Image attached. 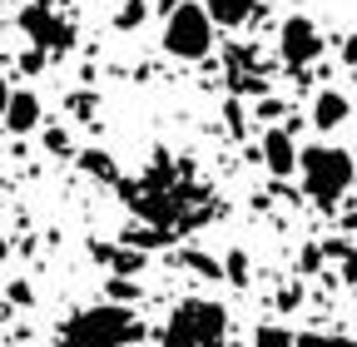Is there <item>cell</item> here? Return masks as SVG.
Masks as SVG:
<instances>
[{"label": "cell", "mask_w": 357, "mask_h": 347, "mask_svg": "<svg viewBox=\"0 0 357 347\" xmlns=\"http://www.w3.org/2000/svg\"><path fill=\"white\" fill-rule=\"evenodd\" d=\"M144 337L139 313H129L124 302H95L65 318L60 327V347H129Z\"/></svg>", "instance_id": "6da1fadb"}, {"label": "cell", "mask_w": 357, "mask_h": 347, "mask_svg": "<svg viewBox=\"0 0 357 347\" xmlns=\"http://www.w3.org/2000/svg\"><path fill=\"white\" fill-rule=\"evenodd\" d=\"M159 347H229V313L213 298H184L164 323Z\"/></svg>", "instance_id": "7a4b0ae2"}, {"label": "cell", "mask_w": 357, "mask_h": 347, "mask_svg": "<svg viewBox=\"0 0 357 347\" xmlns=\"http://www.w3.org/2000/svg\"><path fill=\"white\" fill-rule=\"evenodd\" d=\"M298 174H303L307 199H312V203H323V208H333V203L352 189L357 164H352V154L337 149V144H307V149L298 154Z\"/></svg>", "instance_id": "3957f363"}, {"label": "cell", "mask_w": 357, "mask_h": 347, "mask_svg": "<svg viewBox=\"0 0 357 347\" xmlns=\"http://www.w3.org/2000/svg\"><path fill=\"white\" fill-rule=\"evenodd\" d=\"M164 50L174 60H204L213 50V20L204 6H194V0H178V6L169 10V25H164Z\"/></svg>", "instance_id": "277c9868"}, {"label": "cell", "mask_w": 357, "mask_h": 347, "mask_svg": "<svg viewBox=\"0 0 357 347\" xmlns=\"http://www.w3.org/2000/svg\"><path fill=\"white\" fill-rule=\"evenodd\" d=\"M278 50H283L288 70H303V65H312L323 55V35H318V25H312L307 15H288L283 30H278Z\"/></svg>", "instance_id": "5b68a950"}, {"label": "cell", "mask_w": 357, "mask_h": 347, "mask_svg": "<svg viewBox=\"0 0 357 347\" xmlns=\"http://www.w3.org/2000/svg\"><path fill=\"white\" fill-rule=\"evenodd\" d=\"M20 25L35 35V50H70V45H75V30L60 25V20H50V15H45V6H30V10L20 15Z\"/></svg>", "instance_id": "8992f818"}, {"label": "cell", "mask_w": 357, "mask_h": 347, "mask_svg": "<svg viewBox=\"0 0 357 347\" xmlns=\"http://www.w3.org/2000/svg\"><path fill=\"white\" fill-rule=\"evenodd\" d=\"M263 164H268V174H278V179L298 174V144H293L288 129H268L263 134Z\"/></svg>", "instance_id": "52a82bcc"}, {"label": "cell", "mask_w": 357, "mask_h": 347, "mask_svg": "<svg viewBox=\"0 0 357 347\" xmlns=\"http://www.w3.org/2000/svg\"><path fill=\"white\" fill-rule=\"evenodd\" d=\"M6 129H15V134H30V129H40V100H35V90H15V95H10Z\"/></svg>", "instance_id": "ba28073f"}, {"label": "cell", "mask_w": 357, "mask_h": 347, "mask_svg": "<svg viewBox=\"0 0 357 347\" xmlns=\"http://www.w3.org/2000/svg\"><path fill=\"white\" fill-rule=\"evenodd\" d=\"M253 6H258V0H204V10H208V20H213V25H223V30H234V25H243V20L253 15Z\"/></svg>", "instance_id": "9c48e42d"}, {"label": "cell", "mask_w": 357, "mask_h": 347, "mask_svg": "<svg viewBox=\"0 0 357 347\" xmlns=\"http://www.w3.org/2000/svg\"><path fill=\"white\" fill-rule=\"evenodd\" d=\"M342 119H347V95L323 90V95H318V105H312V124H318V129H337Z\"/></svg>", "instance_id": "30bf717a"}, {"label": "cell", "mask_w": 357, "mask_h": 347, "mask_svg": "<svg viewBox=\"0 0 357 347\" xmlns=\"http://www.w3.org/2000/svg\"><path fill=\"white\" fill-rule=\"evenodd\" d=\"M79 169H84V174H95V179H105V184H119L114 159H109V154H100V149H84V154H79Z\"/></svg>", "instance_id": "8fae6325"}, {"label": "cell", "mask_w": 357, "mask_h": 347, "mask_svg": "<svg viewBox=\"0 0 357 347\" xmlns=\"http://www.w3.org/2000/svg\"><path fill=\"white\" fill-rule=\"evenodd\" d=\"M253 347H298V337L288 327H258L253 332Z\"/></svg>", "instance_id": "7c38bea8"}, {"label": "cell", "mask_w": 357, "mask_h": 347, "mask_svg": "<svg viewBox=\"0 0 357 347\" xmlns=\"http://www.w3.org/2000/svg\"><path fill=\"white\" fill-rule=\"evenodd\" d=\"M144 10H149V0H124V10L114 15V25H119V30H134V25L144 20Z\"/></svg>", "instance_id": "4fadbf2b"}, {"label": "cell", "mask_w": 357, "mask_h": 347, "mask_svg": "<svg viewBox=\"0 0 357 347\" xmlns=\"http://www.w3.org/2000/svg\"><path fill=\"white\" fill-rule=\"evenodd\" d=\"M298 347H357V337H333V332H307V337H298Z\"/></svg>", "instance_id": "5bb4252c"}, {"label": "cell", "mask_w": 357, "mask_h": 347, "mask_svg": "<svg viewBox=\"0 0 357 347\" xmlns=\"http://www.w3.org/2000/svg\"><path fill=\"white\" fill-rule=\"evenodd\" d=\"M328 253H333V258H342L347 283H357V253H352V243H328Z\"/></svg>", "instance_id": "9a60e30c"}, {"label": "cell", "mask_w": 357, "mask_h": 347, "mask_svg": "<svg viewBox=\"0 0 357 347\" xmlns=\"http://www.w3.org/2000/svg\"><path fill=\"white\" fill-rule=\"evenodd\" d=\"M342 65H347V70H352V79H357V35L342 45Z\"/></svg>", "instance_id": "2e32d148"}, {"label": "cell", "mask_w": 357, "mask_h": 347, "mask_svg": "<svg viewBox=\"0 0 357 347\" xmlns=\"http://www.w3.org/2000/svg\"><path fill=\"white\" fill-rule=\"evenodd\" d=\"M229 273L243 283V273H248V268H243V253H229Z\"/></svg>", "instance_id": "e0dca14e"}, {"label": "cell", "mask_w": 357, "mask_h": 347, "mask_svg": "<svg viewBox=\"0 0 357 347\" xmlns=\"http://www.w3.org/2000/svg\"><path fill=\"white\" fill-rule=\"evenodd\" d=\"M10 95H15V90H10L6 79H0V119H6V109H10Z\"/></svg>", "instance_id": "ac0fdd59"}]
</instances>
